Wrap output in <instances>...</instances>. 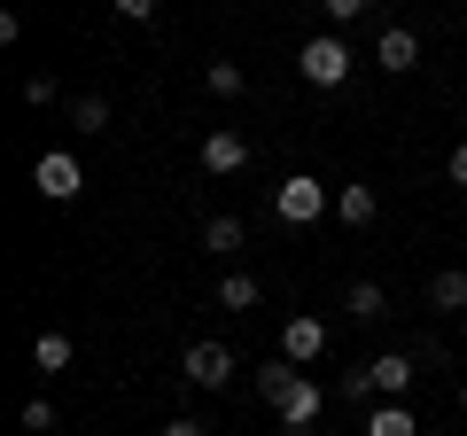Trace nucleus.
<instances>
[{"label":"nucleus","mask_w":467,"mask_h":436,"mask_svg":"<svg viewBox=\"0 0 467 436\" xmlns=\"http://www.w3.org/2000/svg\"><path fill=\"white\" fill-rule=\"evenodd\" d=\"M257 389H265V405L288 420V429H312V420H319V405H327V389H319L304 367H288V358L257 367Z\"/></svg>","instance_id":"f257e3e1"},{"label":"nucleus","mask_w":467,"mask_h":436,"mask_svg":"<svg viewBox=\"0 0 467 436\" xmlns=\"http://www.w3.org/2000/svg\"><path fill=\"white\" fill-rule=\"evenodd\" d=\"M327 211H335V187L312 180V171H288V180L273 187V218H281V226H319Z\"/></svg>","instance_id":"f03ea898"},{"label":"nucleus","mask_w":467,"mask_h":436,"mask_svg":"<svg viewBox=\"0 0 467 436\" xmlns=\"http://www.w3.org/2000/svg\"><path fill=\"white\" fill-rule=\"evenodd\" d=\"M296 70H304V86H343V78H350L343 32H312V39L296 47Z\"/></svg>","instance_id":"7ed1b4c3"},{"label":"nucleus","mask_w":467,"mask_h":436,"mask_svg":"<svg viewBox=\"0 0 467 436\" xmlns=\"http://www.w3.org/2000/svg\"><path fill=\"white\" fill-rule=\"evenodd\" d=\"M32 187H39L47 202H70V195L86 187V171H78V156H70V149H47V156L32 164Z\"/></svg>","instance_id":"20e7f679"},{"label":"nucleus","mask_w":467,"mask_h":436,"mask_svg":"<svg viewBox=\"0 0 467 436\" xmlns=\"http://www.w3.org/2000/svg\"><path fill=\"white\" fill-rule=\"evenodd\" d=\"M180 374H187L195 389H226V382H234V351H226V343H187Z\"/></svg>","instance_id":"39448f33"},{"label":"nucleus","mask_w":467,"mask_h":436,"mask_svg":"<svg viewBox=\"0 0 467 436\" xmlns=\"http://www.w3.org/2000/svg\"><path fill=\"white\" fill-rule=\"evenodd\" d=\"M413 358H405V351H382V358H367V382H374V398H382V405H405V389H413Z\"/></svg>","instance_id":"423d86ee"},{"label":"nucleus","mask_w":467,"mask_h":436,"mask_svg":"<svg viewBox=\"0 0 467 436\" xmlns=\"http://www.w3.org/2000/svg\"><path fill=\"white\" fill-rule=\"evenodd\" d=\"M319 351H327V327H319L312 312H296V319H281V358H288V367H312Z\"/></svg>","instance_id":"0eeeda50"},{"label":"nucleus","mask_w":467,"mask_h":436,"mask_svg":"<svg viewBox=\"0 0 467 436\" xmlns=\"http://www.w3.org/2000/svg\"><path fill=\"white\" fill-rule=\"evenodd\" d=\"M374 63H382L389 78H405V70L420 63V32H413V24H382V39H374Z\"/></svg>","instance_id":"6e6552de"},{"label":"nucleus","mask_w":467,"mask_h":436,"mask_svg":"<svg viewBox=\"0 0 467 436\" xmlns=\"http://www.w3.org/2000/svg\"><path fill=\"white\" fill-rule=\"evenodd\" d=\"M242 164H250V140L242 133H202V171L226 180V171H242Z\"/></svg>","instance_id":"1a4fd4ad"},{"label":"nucleus","mask_w":467,"mask_h":436,"mask_svg":"<svg viewBox=\"0 0 467 436\" xmlns=\"http://www.w3.org/2000/svg\"><path fill=\"white\" fill-rule=\"evenodd\" d=\"M374 211H382L374 187H335V218H343V226H374Z\"/></svg>","instance_id":"9d476101"},{"label":"nucleus","mask_w":467,"mask_h":436,"mask_svg":"<svg viewBox=\"0 0 467 436\" xmlns=\"http://www.w3.org/2000/svg\"><path fill=\"white\" fill-rule=\"evenodd\" d=\"M429 304H436V312H467V273L444 265V273L429 281Z\"/></svg>","instance_id":"9b49d317"},{"label":"nucleus","mask_w":467,"mask_h":436,"mask_svg":"<svg viewBox=\"0 0 467 436\" xmlns=\"http://www.w3.org/2000/svg\"><path fill=\"white\" fill-rule=\"evenodd\" d=\"M367 436H420V420H413V405H374Z\"/></svg>","instance_id":"f8f14e48"},{"label":"nucleus","mask_w":467,"mask_h":436,"mask_svg":"<svg viewBox=\"0 0 467 436\" xmlns=\"http://www.w3.org/2000/svg\"><path fill=\"white\" fill-rule=\"evenodd\" d=\"M32 367H39V374H63V367H70V336H63V327H47V336L32 343Z\"/></svg>","instance_id":"ddd939ff"},{"label":"nucleus","mask_w":467,"mask_h":436,"mask_svg":"<svg viewBox=\"0 0 467 436\" xmlns=\"http://www.w3.org/2000/svg\"><path fill=\"white\" fill-rule=\"evenodd\" d=\"M70 125H78V133H109V101H101V94H78V101H70Z\"/></svg>","instance_id":"4468645a"},{"label":"nucleus","mask_w":467,"mask_h":436,"mask_svg":"<svg viewBox=\"0 0 467 436\" xmlns=\"http://www.w3.org/2000/svg\"><path fill=\"white\" fill-rule=\"evenodd\" d=\"M218 304H226V312H250L257 304V273H226V281H218Z\"/></svg>","instance_id":"2eb2a0df"},{"label":"nucleus","mask_w":467,"mask_h":436,"mask_svg":"<svg viewBox=\"0 0 467 436\" xmlns=\"http://www.w3.org/2000/svg\"><path fill=\"white\" fill-rule=\"evenodd\" d=\"M382 281H350V319H382Z\"/></svg>","instance_id":"dca6fc26"},{"label":"nucleus","mask_w":467,"mask_h":436,"mask_svg":"<svg viewBox=\"0 0 467 436\" xmlns=\"http://www.w3.org/2000/svg\"><path fill=\"white\" fill-rule=\"evenodd\" d=\"M202 242H211V250H242V218H211V226H202Z\"/></svg>","instance_id":"f3484780"},{"label":"nucleus","mask_w":467,"mask_h":436,"mask_svg":"<svg viewBox=\"0 0 467 436\" xmlns=\"http://www.w3.org/2000/svg\"><path fill=\"white\" fill-rule=\"evenodd\" d=\"M202 86H211V94H242L250 78H242V63H211V70H202Z\"/></svg>","instance_id":"a211bd4d"},{"label":"nucleus","mask_w":467,"mask_h":436,"mask_svg":"<svg viewBox=\"0 0 467 436\" xmlns=\"http://www.w3.org/2000/svg\"><path fill=\"white\" fill-rule=\"evenodd\" d=\"M24 429H32V436H55V405L32 398V405H24Z\"/></svg>","instance_id":"6ab92c4d"},{"label":"nucleus","mask_w":467,"mask_h":436,"mask_svg":"<svg viewBox=\"0 0 467 436\" xmlns=\"http://www.w3.org/2000/svg\"><path fill=\"white\" fill-rule=\"evenodd\" d=\"M367 16V0H327V32H343V24Z\"/></svg>","instance_id":"aec40b11"},{"label":"nucleus","mask_w":467,"mask_h":436,"mask_svg":"<svg viewBox=\"0 0 467 436\" xmlns=\"http://www.w3.org/2000/svg\"><path fill=\"white\" fill-rule=\"evenodd\" d=\"M156 436H211V429H202V420H187V413H171V420H164Z\"/></svg>","instance_id":"412c9836"},{"label":"nucleus","mask_w":467,"mask_h":436,"mask_svg":"<svg viewBox=\"0 0 467 436\" xmlns=\"http://www.w3.org/2000/svg\"><path fill=\"white\" fill-rule=\"evenodd\" d=\"M444 171H451V187H467V140L451 149V164H444Z\"/></svg>","instance_id":"4be33fe9"},{"label":"nucleus","mask_w":467,"mask_h":436,"mask_svg":"<svg viewBox=\"0 0 467 436\" xmlns=\"http://www.w3.org/2000/svg\"><path fill=\"white\" fill-rule=\"evenodd\" d=\"M288 436H312V429H288Z\"/></svg>","instance_id":"5701e85b"},{"label":"nucleus","mask_w":467,"mask_h":436,"mask_svg":"<svg viewBox=\"0 0 467 436\" xmlns=\"http://www.w3.org/2000/svg\"><path fill=\"white\" fill-rule=\"evenodd\" d=\"M460 405H467V382H460Z\"/></svg>","instance_id":"b1692460"}]
</instances>
